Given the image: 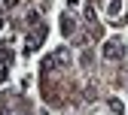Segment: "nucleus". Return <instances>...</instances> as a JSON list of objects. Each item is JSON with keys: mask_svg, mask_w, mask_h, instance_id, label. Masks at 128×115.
<instances>
[{"mask_svg": "<svg viewBox=\"0 0 128 115\" xmlns=\"http://www.w3.org/2000/svg\"><path fill=\"white\" fill-rule=\"evenodd\" d=\"M104 55H107V58H119V55H122V45H116V42H110V45L104 48Z\"/></svg>", "mask_w": 128, "mask_h": 115, "instance_id": "f257e3e1", "label": "nucleus"}]
</instances>
